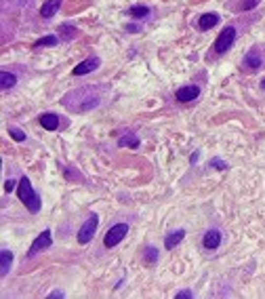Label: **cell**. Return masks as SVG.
Listing matches in <instances>:
<instances>
[{
  "mask_svg": "<svg viewBox=\"0 0 265 299\" xmlns=\"http://www.w3.org/2000/svg\"><path fill=\"white\" fill-rule=\"evenodd\" d=\"M49 297H51V299H61V297H66V293H64V291H53Z\"/></svg>",
  "mask_w": 265,
  "mask_h": 299,
  "instance_id": "4316f807",
  "label": "cell"
},
{
  "mask_svg": "<svg viewBox=\"0 0 265 299\" xmlns=\"http://www.w3.org/2000/svg\"><path fill=\"white\" fill-rule=\"evenodd\" d=\"M143 259H145V263H147V265H156V263H158V259H160L158 249L150 245V247L145 249V257H143Z\"/></svg>",
  "mask_w": 265,
  "mask_h": 299,
  "instance_id": "ffe728a7",
  "label": "cell"
},
{
  "mask_svg": "<svg viewBox=\"0 0 265 299\" xmlns=\"http://www.w3.org/2000/svg\"><path fill=\"white\" fill-rule=\"evenodd\" d=\"M200 95V89L196 84H188V86H181L177 93H175V97L177 101H181V104H185V101H194Z\"/></svg>",
  "mask_w": 265,
  "mask_h": 299,
  "instance_id": "30bf717a",
  "label": "cell"
},
{
  "mask_svg": "<svg viewBox=\"0 0 265 299\" xmlns=\"http://www.w3.org/2000/svg\"><path fill=\"white\" fill-rule=\"evenodd\" d=\"M59 44V38L57 36H44V38H38L34 42V49H42V46H55Z\"/></svg>",
  "mask_w": 265,
  "mask_h": 299,
  "instance_id": "44dd1931",
  "label": "cell"
},
{
  "mask_svg": "<svg viewBox=\"0 0 265 299\" xmlns=\"http://www.w3.org/2000/svg\"><path fill=\"white\" fill-rule=\"evenodd\" d=\"M99 66H101V59L93 55V57L80 61V64H78V66L72 70V74H74V76H87V74H91V72H95Z\"/></svg>",
  "mask_w": 265,
  "mask_h": 299,
  "instance_id": "ba28073f",
  "label": "cell"
},
{
  "mask_svg": "<svg viewBox=\"0 0 265 299\" xmlns=\"http://www.w3.org/2000/svg\"><path fill=\"white\" fill-rule=\"evenodd\" d=\"M259 2H261V0H242L238 9L240 11H251V9H255V6H259Z\"/></svg>",
  "mask_w": 265,
  "mask_h": 299,
  "instance_id": "cb8c5ba5",
  "label": "cell"
},
{
  "mask_svg": "<svg viewBox=\"0 0 265 299\" xmlns=\"http://www.w3.org/2000/svg\"><path fill=\"white\" fill-rule=\"evenodd\" d=\"M263 61H265V53L261 51V46H253L251 51H248L244 57H242V68L251 70V72H257L259 68H263Z\"/></svg>",
  "mask_w": 265,
  "mask_h": 299,
  "instance_id": "5b68a950",
  "label": "cell"
},
{
  "mask_svg": "<svg viewBox=\"0 0 265 299\" xmlns=\"http://www.w3.org/2000/svg\"><path fill=\"white\" fill-rule=\"evenodd\" d=\"M219 21H221V15L219 13H204V15H200V17H198V30L206 32V30L215 28Z\"/></svg>",
  "mask_w": 265,
  "mask_h": 299,
  "instance_id": "8fae6325",
  "label": "cell"
},
{
  "mask_svg": "<svg viewBox=\"0 0 265 299\" xmlns=\"http://www.w3.org/2000/svg\"><path fill=\"white\" fill-rule=\"evenodd\" d=\"M11 265H13V251L2 249L0 251V274L6 276L11 272Z\"/></svg>",
  "mask_w": 265,
  "mask_h": 299,
  "instance_id": "5bb4252c",
  "label": "cell"
},
{
  "mask_svg": "<svg viewBox=\"0 0 265 299\" xmlns=\"http://www.w3.org/2000/svg\"><path fill=\"white\" fill-rule=\"evenodd\" d=\"M139 146H141V141H139L137 135H132V133H127V135H122L118 139V148H132V150H137Z\"/></svg>",
  "mask_w": 265,
  "mask_h": 299,
  "instance_id": "2e32d148",
  "label": "cell"
},
{
  "mask_svg": "<svg viewBox=\"0 0 265 299\" xmlns=\"http://www.w3.org/2000/svg\"><path fill=\"white\" fill-rule=\"evenodd\" d=\"M124 30H127V32H139V26H131V23H129Z\"/></svg>",
  "mask_w": 265,
  "mask_h": 299,
  "instance_id": "83f0119b",
  "label": "cell"
},
{
  "mask_svg": "<svg viewBox=\"0 0 265 299\" xmlns=\"http://www.w3.org/2000/svg\"><path fill=\"white\" fill-rule=\"evenodd\" d=\"M150 9H147V6H143V4H135V6H131L129 9V15L132 19H147L150 17Z\"/></svg>",
  "mask_w": 265,
  "mask_h": 299,
  "instance_id": "e0dca14e",
  "label": "cell"
},
{
  "mask_svg": "<svg viewBox=\"0 0 265 299\" xmlns=\"http://www.w3.org/2000/svg\"><path fill=\"white\" fill-rule=\"evenodd\" d=\"M202 247H204L206 251H217L221 247V232L215 230V227L206 230V234L202 236Z\"/></svg>",
  "mask_w": 265,
  "mask_h": 299,
  "instance_id": "9c48e42d",
  "label": "cell"
},
{
  "mask_svg": "<svg viewBox=\"0 0 265 299\" xmlns=\"http://www.w3.org/2000/svg\"><path fill=\"white\" fill-rule=\"evenodd\" d=\"M261 86H263V89H265V78H263V82H261Z\"/></svg>",
  "mask_w": 265,
  "mask_h": 299,
  "instance_id": "f546056e",
  "label": "cell"
},
{
  "mask_svg": "<svg viewBox=\"0 0 265 299\" xmlns=\"http://www.w3.org/2000/svg\"><path fill=\"white\" fill-rule=\"evenodd\" d=\"M57 32L61 36H66V40H74V38L78 36V28L72 26V23H61V26L57 28Z\"/></svg>",
  "mask_w": 265,
  "mask_h": 299,
  "instance_id": "ac0fdd59",
  "label": "cell"
},
{
  "mask_svg": "<svg viewBox=\"0 0 265 299\" xmlns=\"http://www.w3.org/2000/svg\"><path fill=\"white\" fill-rule=\"evenodd\" d=\"M17 84V76L11 74V72H2L0 74V86H2V91H9L13 86Z\"/></svg>",
  "mask_w": 265,
  "mask_h": 299,
  "instance_id": "d6986e66",
  "label": "cell"
},
{
  "mask_svg": "<svg viewBox=\"0 0 265 299\" xmlns=\"http://www.w3.org/2000/svg\"><path fill=\"white\" fill-rule=\"evenodd\" d=\"M198 158H200V152H194V154H192V158H190V162L194 164V162H196Z\"/></svg>",
  "mask_w": 265,
  "mask_h": 299,
  "instance_id": "f1b7e54d",
  "label": "cell"
},
{
  "mask_svg": "<svg viewBox=\"0 0 265 299\" xmlns=\"http://www.w3.org/2000/svg\"><path fill=\"white\" fill-rule=\"evenodd\" d=\"M17 196H19V200L26 204V209L30 211V213H40V209H42L40 196L36 194V190L32 187V184H30L28 177H21V179H19Z\"/></svg>",
  "mask_w": 265,
  "mask_h": 299,
  "instance_id": "7a4b0ae2",
  "label": "cell"
},
{
  "mask_svg": "<svg viewBox=\"0 0 265 299\" xmlns=\"http://www.w3.org/2000/svg\"><path fill=\"white\" fill-rule=\"evenodd\" d=\"M208 167H210V169H217V171H228L230 164L225 162V160H221V158H210V160H208Z\"/></svg>",
  "mask_w": 265,
  "mask_h": 299,
  "instance_id": "7402d4cb",
  "label": "cell"
},
{
  "mask_svg": "<svg viewBox=\"0 0 265 299\" xmlns=\"http://www.w3.org/2000/svg\"><path fill=\"white\" fill-rule=\"evenodd\" d=\"M183 238H185V230H183V227H181V230H173V232H170L166 238H165V249H166V251L175 249Z\"/></svg>",
  "mask_w": 265,
  "mask_h": 299,
  "instance_id": "9a60e30c",
  "label": "cell"
},
{
  "mask_svg": "<svg viewBox=\"0 0 265 299\" xmlns=\"http://www.w3.org/2000/svg\"><path fill=\"white\" fill-rule=\"evenodd\" d=\"M17 186H19V182H15V179H6V182H4V192L17 190Z\"/></svg>",
  "mask_w": 265,
  "mask_h": 299,
  "instance_id": "d4e9b609",
  "label": "cell"
},
{
  "mask_svg": "<svg viewBox=\"0 0 265 299\" xmlns=\"http://www.w3.org/2000/svg\"><path fill=\"white\" fill-rule=\"evenodd\" d=\"M9 135H11L15 141H26V139H28L26 133H23L21 129H17V127H9Z\"/></svg>",
  "mask_w": 265,
  "mask_h": 299,
  "instance_id": "603a6c76",
  "label": "cell"
},
{
  "mask_svg": "<svg viewBox=\"0 0 265 299\" xmlns=\"http://www.w3.org/2000/svg\"><path fill=\"white\" fill-rule=\"evenodd\" d=\"M69 112L74 114H82V112H91L93 108L99 106V95H97V89L93 86H84V89H76V91H69L67 95H64L61 99Z\"/></svg>",
  "mask_w": 265,
  "mask_h": 299,
  "instance_id": "6da1fadb",
  "label": "cell"
},
{
  "mask_svg": "<svg viewBox=\"0 0 265 299\" xmlns=\"http://www.w3.org/2000/svg\"><path fill=\"white\" fill-rule=\"evenodd\" d=\"M53 245V238H51V232L49 230H44V232H40L36 236V240L32 242V247H30V251H28V257H34L36 253H40V251H46Z\"/></svg>",
  "mask_w": 265,
  "mask_h": 299,
  "instance_id": "52a82bcc",
  "label": "cell"
},
{
  "mask_svg": "<svg viewBox=\"0 0 265 299\" xmlns=\"http://www.w3.org/2000/svg\"><path fill=\"white\" fill-rule=\"evenodd\" d=\"M233 42H236V28H233V26H225V28L221 30V34L217 36L213 51L221 55V53H225V51H230Z\"/></svg>",
  "mask_w": 265,
  "mask_h": 299,
  "instance_id": "277c9868",
  "label": "cell"
},
{
  "mask_svg": "<svg viewBox=\"0 0 265 299\" xmlns=\"http://www.w3.org/2000/svg\"><path fill=\"white\" fill-rule=\"evenodd\" d=\"M61 2H64V0H46V2L40 6V17H44V19L55 17L57 11L61 9Z\"/></svg>",
  "mask_w": 265,
  "mask_h": 299,
  "instance_id": "7c38bea8",
  "label": "cell"
},
{
  "mask_svg": "<svg viewBox=\"0 0 265 299\" xmlns=\"http://www.w3.org/2000/svg\"><path fill=\"white\" fill-rule=\"evenodd\" d=\"M97 227H99V215L93 213V215H89L87 222L80 225V230H78V242H80V245H89L93 240V236L97 234Z\"/></svg>",
  "mask_w": 265,
  "mask_h": 299,
  "instance_id": "3957f363",
  "label": "cell"
},
{
  "mask_svg": "<svg viewBox=\"0 0 265 299\" xmlns=\"http://www.w3.org/2000/svg\"><path fill=\"white\" fill-rule=\"evenodd\" d=\"M127 234H129V224H116V225H112L110 230H107L105 238H103V247L105 249H112L116 245H120L122 238Z\"/></svg>",
  "mask_w": 265,
  "mask_h": 299,
  "instance_id": "8992f818",
  "label": "cell"
},
{
  "mask_svg": "<svg viewBox=\"0 0 265 299\" xmlns=\"http://www.w3.org/2000/svg\"><path fill=\"white\" fill-rule=\"evenodd\" d=\"M40 124L46 131H57L59 129V116L53 114V112H44V114H40Z\"/></svg>",
  "mask_w": 265,
  "mask_h": 299,
  "instance_id": "4fadbf2b",
  "label": "cell"
},
{
  "mask_svg": "<svg viewBox=\"0 0 265 299\" xmlns=\"http://www.w3.org/2000/svg\"><path fill=\"white\" fill-rule=\"evenodd\" d=\"M194 297V293L190 289H183V291H179V293L175 295V299H192Z\"/></svg>",
  "mask_w": 265,
  "mask_h": 299,
  "instance_id": "484cf974",
  "label": "cell"
}]
</instances>
